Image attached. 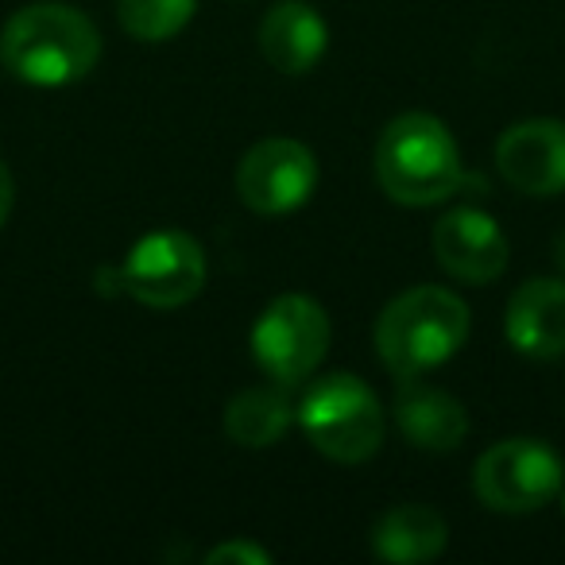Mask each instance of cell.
<instances>
[{"instance_id": "cell-18", "label": "cell", "mask_w": 565, "mask_h": 565, "mask_svg": "<svg viewBox=\"0 0 565 565\" xmlns=\"http://www.w3.org/2000/svg\"><path fill=\"white\" fill-rule=\"evenodd\" d=\"M12 202H17V182H12V171H9V167L0 163V225L9 221Z\"/></svg>"}, {"instance_id": "cell-4", "label": "cell", "mask_w": 565, "mask_h": 565, "mask_svg": "<svg viewBox=\"0 0 565 565\" xmlns=\"http://www.w3.org/2000/svg\"><path fill=\"white\" fill-rule=\"evenodd\" d=\"M307 441L338 465H361L384 446V407L376 392L353 372H333L307 387L295 407Z\"/></svg>"}, {"instance_id": "cell-16", "label": "cell", "mask_w": 565, "mask_h": 565, "mask_svg": "<svg viewBox=\"0 0 565 565\" xmlns=\"http://www.w3.org/2000/svg\"><path fill=\"white\" fill-rule=\"evenodd\" d=\"M198 0H117V20L132 40L167 43L194 20Z\"/></svg>"}, {"instance_id": "cell-6", "label": "cell", "mask_w": 565, "mask_h": 565, "mask_svg": "<svg viewBox=\"0 0 565 565\" xmlns=\"http://www.w3.org/2000/svg\"><path fill=\"white\" fill-rule=\"evenodd\" d=\"M565 469L562 457L542 438H508L484 449L472 469V488L488 511L526 515L539 511L562 492Z\"/></svg>"}, {"instance_id": "cell-2", "label": "cell", "mask_w": 565, "mask_h": 565, "mask_svg": "<svg viewBox=\"0 0 565 565\" xmlns=\"http://www.w3.org/2000/svg\"><path fill=\"white\" fill-rule=\"evenodd\" d=\"M469 341V307L446 287H411L376 318V353L395 380L441 369Z\"/></svg>"}, {"instance_id": "cell-19", "label": "cell", "mask_w": 565, "mask_h": 565, "mask_svg": "<svg viewBox=\"0 0 565 565\" xmlns=\"http://www.w3.org/2000/svg\"><path fill=\"white\" fill-rule=\"evenodd\" d=\"M554 259H557V267L565 271V233L557 236V244H554Z\"/></svg>"}, {"instance_id": "cell-3", "label": "cell", "mask_w": 565, "mask_h": 565, "mask_svg": "<svg viewBox=\"0 0 565 565\" xmlns=\"http://www.w3.org/2000/svg\"><path fill=\"white\" fill-rule=\"evenodd\" d=\"M376 182L392 202L426 210L454 194L465 182L457 140L430 113H403L380 132L372 156Z\"/></svg>"}, {"instance_id": "cell-17", "label": "cell", "mask_w": 565, "mask_h": 565, "mask_svg": "<svg viewBox=\"0 0 565 565\" xmlns=\"http://www.w3.org/2000/svg\"><path fill=\"white\" fill-rule=\"evenodd\" d=\"M205 562L210 565H267L271 562V554H267L264 546H256L252 539H228V542H217V546L205 554Z\"/></svg>"}, {"instance_id": "cell-1", "label": "cell", "mask_w": 565, "mask_h": 565, "mask_svg": "<svg viewBox=\"0 0 565 565\" xmlns=\"http://www.w3.org/2000/svg\"><path fill=\"white\" fill-rule=\"evenodd\" d=\"M97 58H102V35L94 20L74 4L58 0L24 4L0 28V63L28 86H74L94 71Z\"/></svg>"}, {"instance_id": "cell-10", "label": "cell", "mask_w": 565, "mask_h": 565, "mask_svg": "<svg viewBox=\"0 0 565 565\" xmlns=\"http://www.w3.org/2000/svg\"><path fill=\"white\" fill-rule=\"evenodd\" d=\"M434 259L446 267L454 279L461 282H484L500 279L503 267H508V236H503L500 221L484 210H449L446 217L434 225L430 233Z\"/></svg>"}, {"instance_id": "cell-8", "label": "cell", "mask_w": 565, "mask_h": 565, "mask_svg": "<svg viewBox=\"0 0 565 565\" xmlns=\"http://www.w3.org/2000/svg\"><path fill=\"white\" fill-rule=\"evenodd\" d=\"M318 186V159L307 143L271 136L244 151L236 167V194L252 213L279 217L310 202Z\"/></svg>"}, {"instance_id": "cell-9", "label": "cell", "mask_w": 565, "mask_h": 565, "mask_svg": "<svg viewBox=\"0 0 565 565\" xmlns=\"http://www.w3.org/2000/svg\"><path fill=\"white\" fill-rule=\"evenodd\" d=\"M503 182L526 198L565 194V120H519L495 143Z\"/></svg>"}, {"instance_id": "cell-5", "label": "cell", "mask_w": 565, "mask_h": 565, "mask_svg": "<svg viewBox=\"0 0 565 565\" xmlns=\"http://www.w3.org/2000/svg\"><path fill=\"white\" fill-rule=\"evenodd\" d=\"M252 361L279 387H295L330 353V315L307 295H279L267 302L248 333Z\"/></svg>"}, {"instance_id": "cell-20", "label": "cell", "mask_w": 565, "mask_h": 565, "mask_svg": "<svg viewBox=\"0 0 565 565\" xmlns=\"http://www.w3.org/2000/svg\"><path fill=\"white\" fill-rule=\"evenodd\" d=\"M557 495H562V511H565V484H562V492H557Z\"/></svg>"}, {"instance_id": "cell-13", "label": "cell", "mask_w": 565, "mask_h": 565, "mask_svg": "<svg viewBox=\"0 0 565 565\" xmlns=\"http://www.w3.org/2000/svg\"><path fill=\"white\" fill-rule=\"evenodd\" d=\"M399 395H395V423H399L403 438L415 449L426 454H449L465 441L469 434V415L465 407L441 387H430L418 380H399Z\"/></svg>"}, {"instance_id": "cell-14", "label": "cell", "mask_w": 565, "mask_h": 565, "mask_svg": "<svg viewBox=\"0 0 565 565\" xmlns=\"http://www.w3.org/2000/svg\"><path fill=\"white\" fill-rule=\"evenodd\" d=\"M449 526L426 503H399V508L384 511L372 526V554L384 562H430L446 550Z\"/></svg>"}, {"instance_id": "cell-7", "label": "cell", "mask_w": 565, "mask_h": 565, "mask_svg": "<svg viewBox=\"0 0 565 565\" xmlns=\"http://www.w3.org/2000/svg\"><path fill=\"white\" fill-rule=\"evenodd\" d=\"M205 275L210 264L202 244L179 228H159L132 244L120 267V287L151 310H179L202 295Z\"/></svg>"}, {"instance_id": "cell-12", "label": "cell", "mask_w": 565, "mask_h": 565, "mask_svg": "<svg viewBox=\"0 0 565 565\" xmlns=\"http://www.w3.org/2000/svg\"><path fill=\"white\" fill-rule=\"evenodd\" d=\"M330 47V28L307 0H279L259 24V51L279 74H310Z\"/></svg>"}, {"instance_id": "cell-15", "label": "cell", "mask_w": 565, "mask_h": 565, "mask_svg": "<svg viewBox=\"0 0 565 565\" xmlns=\"http://www.w3.org/2000/svg\"><path fill=\"white\" fill-rule=\"evenodd\" d=\"M295 407L282 387H248L225 407V434L244 449H267L291 430Z\"/></svg>"}, {"instance_id": "cell-11", "label": "cell", "mask_w": 565, "mask_h": 565, "mask_svg": "<svg viewBox=\"0 0 565 565\" xmlns=\"http://www.w3.org/2000/svg\"><path fill=\"white\" fill-rule=\"evenodd\" d=\"M508 345L531 361H554L565 353V282L531 279L523 282L503 315Z\"/></svg>"}]
</instances>
